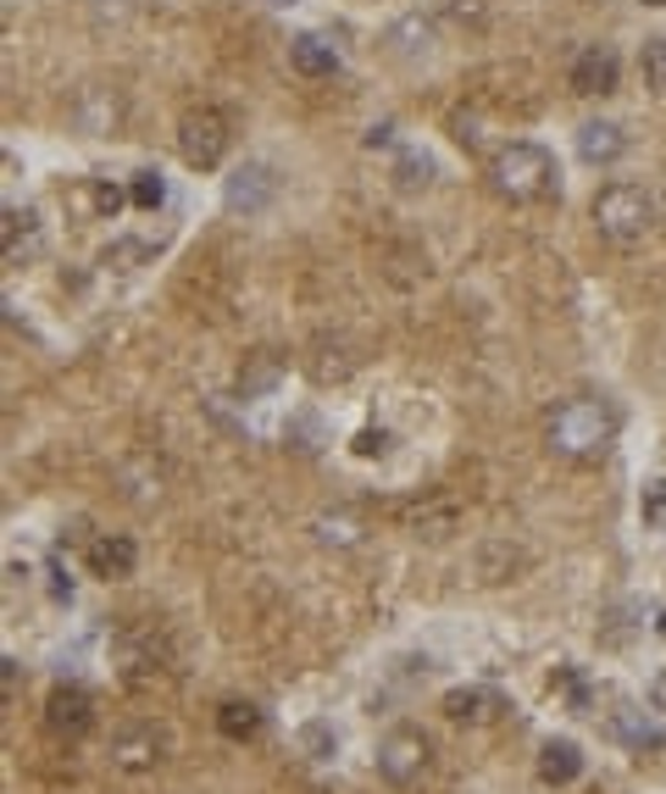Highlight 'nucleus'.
Instances as JSON below:
<instances>
[{
  "instance_id": "nucleus-15",
  "label": "nucleus",
  "mask_w": 666,
  "mask_h": 794,
  "mask_svg": "<svg viewBox=\"0 0 666 794\" xmlns=\"http://www.w3.org/2000/svg\"><path fill=\"white\" fill-rule=\"evenodd\" d=\"M290 62H295V73H306V78H328L333 67H340L333 44H322V39H311V34H300V39L290 44Z\"/></svg>"
},
{
  "instance_id": "nucleus-1",
  "label": "nucleus",
  "mask_w": 666,
  "mask_h": 794,
  "mask_svg": "<svg viewBox=\"0 0 666 794\" xmlns=\"http://www.w3.org/2000/svg\"><path fill=\"white\" fill-rule=\"evenodd\" d=\"M616 439V411L605 400H566L550 411V450L566 461H589L605 456V445Z\"/></svg>"
},
{
  "instance_id": "nucleus-28",
  "label": "nucleus",
  "mask_w": 666,
  "mask_h": 794,
  "mask_svg": "<svg viewBox=\"0 0 666 794\" xmlns=\"http://www.w3.org/2000/svg\"><path fill=\"white\" fill-rule=\"evenodd\" d=\"M644 7H666V0H644Z\"/></svg>"
},
{
  "instance_id": "nucleus-4",
  "label": "nucleus",
  "mask_w": 666,
  "mask_h": 794,
  "mask_svg": "<svg viewBox=\"0 0 666 794\" xmlns=\"http://www.w3.org/2000/svg\"><path fill=\"white\" fill-rule=\"evenodd\" d=\"M228 117L222 112H212V106H201V112H183V123H178V156L195 167V172H212L222 156H228Z\"/></svg>"
},
{
  "instance_id": "nucleus-23",
  "label": "nucleus",
  "mask_w": 666,
  "mask_h": 794,
  "mask_svg": "<svg viewBox=\"0 0 666 794\" xmlns=\"http://www.w3.org/2000/svg\"><path fill=\"white\" fill-rule=\"evenodd\" d=\"M317 528H322V539H328V545H356V539H361L350 517H322Z\"/></svg>"
},
{
  "instance_id": "nucleus-12",
  "label": "nucleus",
  "mask_w": 666,
  "mask_h": 794,
  "mask_svg": "<svg viewBox=\"0 0 666 794\" xmlns=\"http://www.w3.org/2000/svg\"><path fill=\"white\" fill-rule=\"evenodd\" d=\"M445 717L466 722V728H484V722L500 717V694L495 689H450L445 694Z\"/></svg>"
},
{
  "instance_id": "nucleus-8",
  "label": "nucleus",
  "mask_w": 666,
  "mask_h": 794,
  "mask_svg": "<svg viewBox=\"0 0 666 794\" xmlns=\"http://www.w3.org/2000/svg\"><path fill=\"white\" fill-rule=\"evenodd\" d=\"M616 78H623V62H616V51H605V44H584L573 56V89L578 95H611Z\"/></svg>"
},
{
  "instance_id": "nucleus-14",
  "label": "nucleus",
  "mask_w": 666,
  "mask_h": 794,
  "mask_svg": "<svg viewBox=\"0 0 666 794\" xmlns=\"http://www.w3.org/2000/svg\"><path fill=\"white\" fill-rule=\"evenodd\" d=\"M578 772H584V756H578V744H573V739H550L545 751H539V778H545V783L566 789Z\"/></svg>"
},
{
  "instance_id": "nucleus-16",
  "label": "nucleus",
  "mask_w": 666,
  "mask_h": 794,
  "mask_svg": "<svg viewBox=\"0 0 666 794\" xmlns=\"http://www.w3.org/2000/svg\"><path fill=\"white\" fill-rule=\"evenodd\" d=\"M611 733L616 739H623V744H633V751H655V744H661V728L644 717V712H611Z\"/></svg>"
},
{
  "instance_id": "nucleus-11",
  "label": "nucleus",
  "mask_w": 666,
  "mask_h": 794,
  "mask_svg": "<svg viewBox=\"0 0 666 794\" xmlns=\"http://www.w3.org/2000/svg\"><path fill=\"white\" fill-rule=\"evenodd\" d=\"M133 562H139V550H133L128 534H101V539L89 545V573L106 578V584H112V578H128Z\"/></svg>"
},
{
  "instance_id": "nucleus-26",
  "label": "nucleus",
  "mask_w": 666,
  "mask_h": 794,
  "mask_svg": "<svg viewBox=\"0 0 666 794\" xmlns=\"http://www.w3.org/2000/svg\"><path fill=\"white\" fill-rule=\"evenodd\" d=\"M389 139H395V123H377V128H372V133H367V145H372V151H377V145H389Z\"/></svg>"
},
{
  "instance_id": "nucleus-9",
  "label": "nucleus",
  "mask_w": 666,
  "mask_h": 794,
  "mask_svg": "<svg viewBox=\"0 0 666 794\" xmlns=\"http://www.w3.org/2000/svg\"><path fill=\"white\" fill-rule=\"evenodd\" d=\"M395 517H400L417 539H450V528H456V505H450L445 495H427V500H406V505H395Z\"/></svg>"
},
{
  "instance_id": "nucleus-5",
  "label": "nucleus",
  "mask_w": 666,
  "mask_h": 794,
  "mask_svg": "<svg viewBox=\"0 0 666 794\" xmlns=\"http://www.w3.org/2000/svg\"><path fill=\"white\" fill-rule=\"evenodd\" d=\"M422 767H427V739L417 728H395L384 744H377V772H384V783L406 789V783L422 778Z\"/></svg>"
},
{
  "instance_id": "nucleus-18",
  "label": "nucleus",
  "mask_w": 666,
  "mask_h": 794,
  "mask_svg": "<svg viewBox=\"0 0 666 794\" xmlns=\"http://www.w3.org/2000/svg\"><path fill=\"white\" fill-rule=\"evenodd\" d=\"M0 233H7V256L17 261V251H23V245H34L39 217H34L28 206H23V212H17V206H7V217H0Z\"/></svg>"
},
{
  "instance_id": "nucleus-2",
  "label": "nucleus",
  "mask_w": 666,
  "mask_h": 794,
  "mask_svg": "<svg viewBox=\"0 0 666 794\" xmlns=\"http://www.w3.org/2000/svg\"><path fill=\"white\" fill-rule=\"evenodd\" d=\"M495 190L511 201V206H528V201H545L555 190V162L545 145H528V139H511V145L495 156L489 167Z\"/></svg>"
},
{
  "instance_id": "nucleus-13",
  "label": "nucleus",
  "mask_w": 666,
  "mask_h": 794,
  "mask_svg": "<svg viewBox=\"0 0 666 794\" xmlns=\"http://www.w3.org/2000/svg\"><path fill=\"white\" fill-rule=\"evenodd\" d=\"M623 151H628V139H623V128H616V123H584V128H578V156H584L589 167L623 162Z\"/></svg>"
},
{
  "instance_id": "nucleus-27",
  "label": "nucleus",
  "mask_w": 666,
  "mask_h": 794,
  "mask_svg": "<svg viewBox=\"0 0 666 794\" xmlns=\"http://www.w3.org/2000/svg\"><path fill=\"white\" fill-rule=\"evenodd\" d=\"M650 706L666 712V673H655V683H650Z\"/></svg>"
},
{
  "instance_id": "nucleus-24",
  "label": "nucleus",
  "mask_w": 666,
  "mask_h": 794,
  "mask_svg": "<svg viewBox=\"0 0 666 794\" xmlns=\"http://www.w3.org/2000/svg\"><path fill=\"white\" fill-rule=\"evenodd\" d=\"M389 450V434L384 428H361L356 434V456H384Z\"/></svg>"
},
{
  "instance_id": "nucleus-6",
  "label": "nucleus",
  "mask_w": 666,
  "mask_h": 794,
  "mask_svg": "<svg viewBox=\"0 0 666 794\" xmlns=\"http://www.w3.org/2000/svg\"><path fill=\"white\" fill-rule=\"evenodd\" d=\"M44 728H51L56 739H84L94 728V694L78 689V683L51 689V700H44Z\"/></svg>"
},
{
  "instance_id": "nucleus-10",
  "label": "nucleus",
  "mask_w": 666,
  "mask_h": 794,
  "mask_svg": "<svg viewBox=\"0 0 666 794\" xmlns=\"http://www.w3.org/2000/svg\"><path fill=\"white\" fill-rule=\"evenodd\" d=\"M272 190H278V178H272V167H261V162H245L240 172L228 178V190H222V201H228V212H261V206L272 201Z\"/></svg>"
},
{
  "instance_id": "nucleus-3",
  "label": "nucleus",
  "mask_w": 666,
  "mask_h": 794,
  "mask_svg": "<svg viewBox=\"0 0 666 794\" xmlns=\"http://www.w3.org/2000/svg\"><path fill=\"white\" fill-rule=\"evenodd\" d=\"M655 222V201L639 190V183H605L594 195V228L611 245H639Z\"/></svg>"
},
{
  "instance_id": "nucleus-20",
  "label": "nucleus",
  "mask_w": 666,
  "mask_h": 794,
  "mask_svg": "<svg viewBox=\"0 0 666 794\" xmlns=\"http://www.w3.org/2000/svg\"><path fill=\"white\" fill-rule=\"evenodd\" d=\"M639 73H644V84L655 89V95H666V39H650V44H644Z\"/></svg>"
},
{
  "instance_id": "nucleus-17",
  "label": "nucleus",
  "mask_w": 666,
  "mask_h": 794,
  "mask_svg": "<svg viewBox=\"0 0 666 794\" xmlns=\"http://www.w3.org/2000/svg\"><path fill=\"white\" fill-rule=\"evenodd\" d=\"M217 728H222V739H256L261 733V712L251 706V700H228V706L217 712Z\"/></svg>"
},
{
  "instance_id": "nucleus-19",
  "label": "nucleus",
  "mask_w": 666,
  "mask_h": 794,
  "mask_svg": "<svg viewBox=\"0 0 666 794\" xmlns=\"http://www.w3.org/2000/svg\"><path fill=\"white\" fill-rule=\"evenodd\" d=\"M128 201H133L139 212H156V206L167 201V183H162V172H156V167L133 172V183H128Z\"/></svg>"
},
{
  "instance_id": "nucleus-22",
  "label": "nucleus",
  "mask_w": 666,
  "mask_h": 794,
  "mask_svg": "<svg viewBox=\"0 0 666 794\" xmlns=\"http://www.w3.org/2000/svg\"><path fill=\"white\" fill-rule=\"evenodd\" d=\"M427 178H434V162H427V156H400V167H395V183H400V190H427Z\"/></svg>"
},
{
  "instance_id": "nucleus-21",
  "label": "nucleus",
  "mask_w": 666,
  "mask_h": 794,
  "mask_svg": "<svg viewBox=\"0 0 666 794\" xmlns=\"http://www.w3.org/2000/svg\"><path fill=\"white\" fill-rule=\"evenodd\" d=\"M439 12H445L456 28H484V17H489V0H439Z\"/></svg>"
},
{
  "instance_id": "nucleus-29",
  "label": "nucleus",
  "mask_w": 666,
  "mask_h": 794,
  "mask_svg": "<svg viewBox=\"0 0 666 794\" xmlns=\"http://www.w3.org/2000/svg\"><path fill=\"white\" fill-rule=\"evenodd\" d=\"M661 633H666V612H661Z\"/></svg>"
},
{
  "instance_id": "nucleus-25",
  "label": "nucleus",
  "mask_w": 666,
  "mask_h": 794,
  "mask_svg": "<svg viewBox=\"0 0 666 794\" xmlns=\"http://www.w3.org/2000/svg\"><path fill=\"white\" fill-rule=\"evenodd\" d=\"M644 523H666V484H650V495H644Z\"/></svg>"
},
{
  "instance_id": "nucleus-7",
  "label": "nucleus",
  "mask_w": 666,
  "mask_h": 794,
  "mask_svg": "<svg viewBox=\"0 0 666 794\" xmlns=\"http://www.w3.org/2000/svg\"><path fill=\"white\" fill-rule=\"evenodd\" d=\"M162 751H167V733L151 728V722L112 733V761H117L123 772H151V767L162 761Z\"/></svg>"
}]
</instances>
